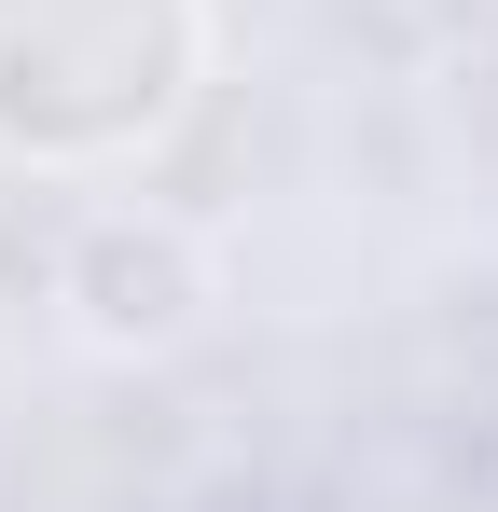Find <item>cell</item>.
<instances>
[{"label":"cell","instance_id":"1","mask_svg":"<svg viewBox=\"0 0 498 512\" xmlns=\"http://www.w3.org/2000/svg\"><path fill=\"white\" fill-rule=\"evenodd\" d=\"M194 84V0H0V153H125Z\"/></svg>","mask_w":498,"mask_h":512}]
</instances>
